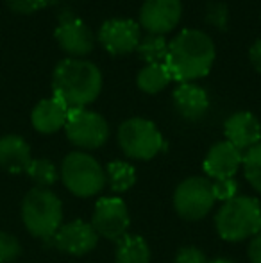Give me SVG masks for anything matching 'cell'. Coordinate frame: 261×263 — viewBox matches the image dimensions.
<instances>
[{
    "label": "cell",
    "instance_id": "6da1fadb",
    "mask_svg": "<svg viewBox=\"0 0 261 263\" xmlns=\"http://www.w3.org/2000/svg\"><path fill=\"white\" fill-rule=\"evenodd\" d=\"M216 59L215 42L200 29H183L168 42L165 65L172 81L195 83L211 72Z\"/></svg>",
    "mask_w": 261,
    "mask_h": 263
},
{
    "label": "cell",
    "instance_id": "7a4b0ae2",
    "mask_svg": "<svg viewBox=\"0 0 261 263\" xmlns=\"http://www.w3.org/2000/svg\"><path fill=\"white\" fill-rule=\"evenodd\" d=\"M102 72L88 59L66 58L52 73V97L59 99L68 109H81L93 104L102 91Z\"/></svg>",
    "mask_w": 261,
    "mask_h": 263
},
{
    "label": "cell",
    "instance_id": "3957f363",
    "mask_svg": "<svg viewBox=\"0 0 261 263\" xmlns=\"http://www.w3.org/2000/svg\"><path fill=\"white\" fill-rule=\"evenodd\" d=\"M215 228L226 242H244L261 233V204L249 195L224 202L215 215Z\"/></svg>",
    "mask_w": 261,
    "mask_h": 263
},
{
    "label": "cell",
    "instance_id": "277c9868",
    "mask_svg": "<svg viewBox=\"0 0 261 263\" xmlns=\"http://www.w3.org/2000/svg\"><path fill=\"white\" fill-rule=\"evenodd\" d=\"M22 220L32 236L50 240L63 224V204L49 188H32L22 202Z\"/></svg>",
    "mask_w": 261,
    "mask_h": 263
},
{
    "label": "cell",
    "instance_id": "5b68a950",
    "mask_svg": "<svg viewBox=\"0 0 261 263\" xmlns=\"http://www.w3.org/2000/svg\"><path fill=\"white\" fill-rule=\"evenodd\" d=\"M61 179L70 194L86 199L104 190L106 170L91 154L73 151L61 163Z\"/></svg>",
    "mask_w": 261,
    "mask_h": 263
},
{
    "label": "cell",
    "instance_id": "8992f818",
    "mask_svg": "<svg viewBox=\"0 0 261 263\" xmlns=\"http://www.w3.org/2000/svg\"><path fill=\"white\" fill-rule=\"evenodd\" d=\"M118 145L129 159L149 161L163 151L165 140L156 124L147 118H127L118 127Z\"/></svg>",
    "mask_w": 261,
    "mask_h": 263
},
{
    "label": "cell",
    "instance_id": "52a82bcc",
    "mask_svg": "<svg viewBox=\"0 0 261 263\" xmlns=\"http://www.w3.org/2000/svg\"><path fill=\"white\" fill-rule=\"evenodd\" d=\"M65 133L70 143L81 151L101 149L109 138V124L101 113L88 107L70 109L65 124Z\"/></svg>",
    "mask_w": 261,
    "mask_h": 263
},
{
    "label": "cell",
    "instance_id": "ba28073f",
    "mask_svg": "<svg viewBox=\"0 0 261 263\" xmlns=\"http://www.w3.org/2000/svg\"><path fill=\"white\" fill-rule=\"evenodd\" d=\"M213 181L206 176H192L181 181L174 192V208L185 220H202L215 206Z\"/></svg>",
    "mask_w": 261,
    "mask_h": 263
},
{
    "label": "cell",
    "instance_id": "9c48e42d",
    "mask_svg": "<svg viewBox=\"0 0 261 263\" xmlns=\"http://www.w3.org/2000/svg\"><path fill=\"white\" fill-rule=\"evenodd\" d=\"M90 224L97 231L98 238L102 236L111 242H120L124 236L129 235V210L120 197H102L95 204Z\"/></svg>",
    "mask_w": 261,
    "mask_h": 263
},
{
    "label": "cell",
    "instance_id": "30bf717a",
    "mask_svg": "<svg viewBox=\"0 0 261 263\" xmlns=\"http://www.w3.org/2000/svg\"><path fill=\"white\" fill-rule=\"evenodd\" d=\"M183 18L181 0H143L138 24L145 34L167 36L179 25Z\"/></svg>",
    "mask_w": 261,
    "mask_h": 263
},
{
    "label": "cell",
    "instance_id": "8fae6325",
    "mask_svg": "<svg viewBox=\"0 0 261 263\" xmlns=\"http://www.w3.org/2000/svg\"><path fill=\"white\" fill-rule=\"evenodd\" d=\"M54 38L59 49L72 59H86V55L93 52L95 42H97L93 31L88 27L86 22L73 14L59 18V24L54 31Z\"/></svg>",
    "mask_w": 261,
    "mask_h": 263
},
{
    "label": "cell",
    "instance_id": "7c38bea8",
    "mask_svg": "<svg viewBox=\"0 0 261 263\" xmlns=\"http://www.w3.org/2000/svg\"><path fill=\"white\" fill-rule=\"evenodd\" d=\"M143 32L138 22L131 18H111L101 25L97 40L102 49L111 55H127L134 52Z\"/></svg>",
    "mask_w": 261,
    "mask_h": 263
},
{
    "label": "cell",
    "instance_id": "4fadbf2b",
    "mask_svg": "<svg viewBox=\"0 0 261 263\" xmlns=\"http://www.w3.org/2000/svg\"><path fill=\"white\" fill-rule=\"evenodd\" d=\"M54 246L59 251L72 256H83L93 251L98 243V235L90 222L84 220H72L61 224V228L52 236Z\"/></svg>",
    "mask_w": 261,
    "mask_h": 263
},
{
    "label": "cell",
    "instance_id": "5bb4252c",
    "mask_svg": "<svg viewBox=\"0 0 261 263\" xmlns=\"http://www.w3.org/2000/svg\"><path fill=\"white\" fill-rule=\"evenodd\" d=\"M242 161H244V153L236 149L233 143L224 140V142H216L208 151L202 166L208 179L220 181L234 177V174L242 168Z\"/></svg>",
    "mask_w": 261,
    "mask_h": 263
},
{
    "label": "cell",
    "instance_id": "9a60e30c",
    "mask_svg": "<svg viewBox=\"0 0 261 263\" xmlns=\"http://www.w3.org/2000/svg\"><path fill=\"white\" fill-rule=\"evenodd\" d=\"M224 135L227 142L245 153L261 142V122L251 111H238L226 120Z\"/></svg>",
    "mask_w": 261,
    "mask_h": 263
},
{
    "label": "cell",
    "instance_id": "2e32d148",
    "mask_svg": "<svg viewBox=\"0 0 261 263\" xmlns=\"http://www.w3.org/2000/svg\"><path fill=\"white\" fill-rule=\"evenodd\" d=\"M174 107L185 120H200L209 109V95L197 83H181L172 93Z\"/></svg>",
    "mask_w": 261,
    "mask_h": 263
},
{
    "label": "cell",
    "instance_id": "e0dca14e",
    "mask_svg": "<svg viewBox=\"0 0 261 263\" xmlns=\"http://www.w3.org/2000/svg\"><path fill=\"white\" fill-rule=\"evenodd\" d=\"M70 109L59 99L49 97L39 101L31 113V124L42 135H54L65 129Z\"/></svg>",
    "mask_w": 261,
    "mask_h": 263
},
{
    "label": "cell",
    "instance_id": "ac0fdd59",
    "mask_svg": "<svg viewBox=\"0 0 261 263\" xmlns=\"http://www.w3.org/2000/svg\"><path fill=\"white\" fill-rule=\"evenodd\" d=\"M32 161L31 147L22 136L6 135L0 138V166L11 174L27 172Z\"/></svg>",
    "mask_w": 261,
    "mask_h": 263
},
{
    "label": "cell",
    "instance_id": "d6986e66",
    "mask_svg": "<svg viewBox=\"0 0 261 263\" xmlns=\"http://www.w3.org/2000/svg\"><path fill=\"white\" fill-rule=\"evenodd\" d=\"M170 83H172V76L165 63L143 65V68H139L138 76H136V86L139 88V91H143L147 95L159 93Z\"/></svg>",
    "mask_w": 261,
    "mask_h": 263
},
{
    "label": "cell",
    "instance_id": "ffe728a7",
    "mask_svg": "<svg viewBox=\"0 0 261 263\" xmlns=\"http://www.w3.org/2000/svg\"><path fill=\"white\" fill-rule=\"evenodd\" d=\"M116 263H150V249L145 238L138 235H126L116 242Z\"/></svg>",
    "mask_w": 261,
    "mask_h": 263
},
{
    "label": "cell",
    "instance_id": "44dd1931",
    "mask_svg": "<svg viewBox=\"0 0 261 263\" xmlns=\"http://www.w3.org/2000/svg\"><path fill=\"white\" fill-rule=\"evenodd\" d=\"M136 183V170L129 161H109L106 166V184L115 194H124Z\"/></svg>",
    "mask_w": 261,
    "mask_h": 263
},
{
    "label": "cell",
    "instance_id": "7402d4cb",
    "mask_svg": "<svg viewBox=\"0 0 261 263\" xmlns=\"http://www.w3.org/2000/svg\"><path fill=\"white\" fill-rule=\"evenodd\" d=\"M134 52L138 54V58L142 59L145 65L165 63V59H167V52H168V42H167L165 36L143 34Z\"/></svg>",
    "mask_w": 261,
    "mask_h": 263
},
{
    "label": "cell",
    "instance_id": "603a6c76",
    "mask_svg": "<svg viewBox=\"0 0 261 263\" xmlns=\"http://www.w3.org/2000/svg\"><path fill=\"white\" fill-rule=\"evenodd\" d=\"M27 176L36 184V188H50L57 181L59 174H57L56 165L50 159L38 158L31 161L27 168Z\"/></svg>",
    "mask_w": 261,
    "mask_h": 263
},
{
    "label": "cell",
    "instance_id": "cb8c5ba5",
    "mask_svg": "<svg viewBox=\"0 0 261 263\" xmlns=\"http://www.w3.org/2000/svg\"><path fill=\"white\" fill-rule=\"evenodd\" d=\"M242 168H244L245 179L249 181V184L261 194V142L244 153Z\"/></svg>",
    "mask_w": 261,
    "mask_h": 263
},
{
    "label": "cell",
    "instance_id": "d4e9b609",
    "mask_svg": "<svg viewBox=\"0 0 261 263\" xmlns=\"http://www.w3.org/2000/svg\"><path fill=\"white\" fill-rule=\"evenodd\" d=\"M204 18L211 27L218 31H226L229 25V7L224 2H209L206 6Z\"/></svg>",
    "mask_w": 261,
    "mask_h": 263
},
{
    "label": "cell",
    "instance_id": "484cf974",
    "mask_svg": "<svg viewBox=\"0 0 261 263\" xmlns=\"http://www.w3.org/2000/svg\"><path fill=\"white\" fill-rule=\"evenodd\" d=\"M22 246L13 235L0 231V263H13L20 256Z\"/></svg>",
    "mask_w": 261,
    "mask_h": 263
},
{
    "label": "cell",
    "instance_id": "4316f807",
    "mask_svg": "<svg viewBox=\"0 0 261 263\" xmlns=\"http://www.w3.org/2000/svg\"><path fill=\"white\" fill-rule=\"evenodd\" d=\"M50 0H6V6L14 14H34L49 6Z\"/></svg>",
    "mask_w": 261,
    "mask_h": 263
},
{
    "label": "cell",
    "instance_id": "83f0119b",
    "mask_svg": "<svg viewBox=\"0 0 261 263\" xmlns=\"http://www.w3.org/2000/svg\"><path fill=\"white\" fill-rule=\"evenodd\" d=\"M213 194H215L216 201L227 202L231 199H234L238 195V183L234 177L231 179H220L213 181Z\"/></svg>",
    "mask_w": 261,
    "mask_h": 263
},
{
    "label": "cell",
    "instance_id": "f1b7e54d",
    "mask_svg": "<svg viewBox=\"0 0 261 263\" xmlns=\"http://www.w3.org/2000/svg\"><path fill=\"white\" fill-rule=\"evenodd\" d=\"M175 263H208V258L195 246L181 247L179 253L175 254Z\"/></svg>",
    "mask_w": 261,
    "mask_h": 263
},
{
    "label": "cell",
    "instance_id": "f546056e",
    "mask_svg": "<svg viewBox=\"0 0 261 263\" xmlns=\"http://www.w3.org/2000/svg\"><path fill=\"white\" fill-rule=\"evenodd\" d=\"M247 254H249V261L251 263H261V233L256 235L254 238H251Z\"/></svg>",
    "mask_w": 261,
    "mask_h": 263
},
{
    "label": "cell",
    "instance_id": "4dcf8cb0",
    "mask_svg": "<svg viewBox=\"0 0 261 263\" xmlns=\"http://www.w3.org/2000/svg\"><path fill=\"white\" fill-rule=\"evenodd\" d=\"M249 61L254 66L256 72L261 73V38L252 43L251 50H249Z\"/></svg>",
    "mask_w": 261,
    "mask_h": 263
},
{
    "label": "cell",
    "instance_id": "1f68e13d",
    "mask_svg": "<svg viewBox=\"0 0 261 263\" xmlns=\"http://www.w3.org/2000/svg\"><path fill=\"white\" fill-rule=\"evenodd\" d=\"M208 263H234V261L227 260V258H218V260H213V261H208Z\"/></svg>",
    "mask_w": 261,
    "mask_h": 263
}]
</instances>
